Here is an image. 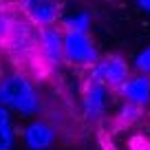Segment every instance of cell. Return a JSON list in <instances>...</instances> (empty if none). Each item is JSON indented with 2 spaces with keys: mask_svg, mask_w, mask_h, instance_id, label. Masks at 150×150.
<instances>
[{
  "mask_svg": "<svg viewBox=\"0 0 150 150\" xmlns=\"http://www.w3.org/2000/svg\"><path fill=\"white\" fill-rule=\"evenodd\" d=\"M0 104L13 112L27 115V117L38 115L42 108L40 95H38L33 82L20 71H13V73L0 77Z\"/></svg>",
  "mask_w": 150,
  "mask_h": 150,
  "instance_id": "1",
  "label": "cell"
},
{
  "mask_svg": "<svg viewBox=\"0 0 150 150\" xmlns=\"http://www.w3.org/2000/svg\"><path fill=\"white\" fill-rule=\"evenodd\" d=\"M64 33V31H62ZM64 60L80 69H91L99 60V51L88 31H66L64 33Z\"/></svg>",
  "mask_w": 150,
  "mask_h": 150,
  "instance_id": "2",
  "label": "cell"
},
{
  "mask_svg": "<svg viewBox=\"0 0 150 150\" xmlns=\"http://www.w3.org/2000/svg\"><path fill=\"white\" fill-rule=\"evenodd\" d=\"M130 77V66L122 55H99V60L91 66V80L104 84L106 88L117 91Z\"/></svg>",
  "mask_w": 150,
  "mask_h": 150,
  "instance_id": "3",
  "label": "cell"
},
{
  "mask_svg": "<svg viewBox=\"0 0 150 150\" xmlns=\"http://www.w3.org/2000/svg\"><path fill=\"white\" fill-rule=\"evenodd\" d=\"M20 16L35 27H51L62 18V7L57 0H18Z\"/></svg>",
  "mask_w": 150,
  "mask_h": 150,
  "instance_id": "4",
  "label": "cell"
},
{
  "mask_svg": "<svg viewBox=\"0 0 150 150\" xmlns=\"http://www.w3.org/2000/svg\"><path fill=\"white\" fill-rule=\"evenodd\" d=\"M38 47L47 66H60L64 62V33L55 24L38 27Z\"/></svg>",
  "mask_w": 150,
  "mask_h": 150,
  "instance_id": "5",
  "label": "cell"
},
{
  "mask_svg": "<svg viewBox=\"0 0 150 150\" xmlns=\"http://www.w3.org/2000/svg\"><path fill=\"white\" fill-rule=\"evenodd\" d=\"M55 139H57L55 128L49 122H42V119L27 124L22 130V141L27 146V150H51Z\"/></svg>",
  "mask_w": 150,
  "mask_h": 150,
  "instance_id": "6",
  "label": "cell"
},
{
  "mask_svg": "<svg viewBox=\"0 0 150 150\" xmlns=\"http://www.w3.org/2000/svg\"><path fill=\"white\" fill-rule=\"evenodd\" d=\"M106 104H108L106 86L95 80H88L84 86V95H82V108H84L86 119H91V122L102 119L106 112Z\"/></svg>",
  "mask_w": 150,
  "mask_h": 150,
  "instance_id": "7",
  "label": "cell"
},
{
  "mask_svg": "<svg viewBox=\"0 0 150 150\" xmlns=\"http://www.w3.org/2000/svg\"><path fill=\"white\" fill-rule=\"evenodd\" d=\"M117 93L124 97V102L144 108L146 104H150V77L144 75V73L130 75V77L117 88Z\"/></svg>",
  "mask_w": 150,
  "mask_h": 150,
  "instance_id": "8",
  "label": "cell"
},
{
  "mask_svg": "<svg viewBox=\"0 0 150 150\" xmlns=\"http://www.w3.org/2000/svg\"><path fill=\"white\" fill-rule=\"evenodd\" d=\"M16 148V124L11 117V110L0 104V150Z\"/></svg>",
  "mask_w": 150,
  "mask_h": 150,
  "instance_id": "9",
  "label": "cell"
},
{
  "mask_svg": "<svg viewBox=\"0 0 150 150\" xmlns=\"http://www.w3.org/2000/svg\"><path fill=\"white\" fill-rule=\"evenodd\" d=\"M91 22H93V18H91L88 11H75L71 16L60 18V27H62L64 33L66 31H88Z\"/></svg>",
  "mask_w": 150,
  "mask_h": 150,
  "instance_id": "10",
  "label": "cell"
},
{
  "mask_svg": "<svg viewBox=\"0 0 150 150\" xmlns=\"http://www.w3.org/2000/svg\"><path fill=\"white\" fill-rule=\"evenodd\" d=\"M16 16L18 13L9 7V2H7V0H0V47H5L7 40H9V33H11Z\"/></svg>",
  "mask_w": 150,
  "mask_h": 150,
  "instance_id": "11",
  "label": "cell"
},
{
  "mask_svg": "<svg viewBox=\"0 0 150 150\" xmlns=\"http://www.w3.org/2000/svg\"><path fill=\"white\" fill-rule=\"evenodd\" d=\"M135 69L139 71V73H144V75H150V44L144 49V51L137 53V57H135Z\"/></svg>",
  "mask_w": 150,
  "mask_h": 150,
  "instance_id": "12",
  "label": "cell"
},
{
  "mask_svg": "<svg viewBox=\"0 0 150 150\" xmlns=\"http://www.w3.org/2000/svg\"><path fill=\"white\" fill-rule=\"evenodd\" d=\"M139 112H141V106H135V104H124V108H122V112H119V117H122V122L124 124H130V122H135L137 117H139Z\"/></svg>",
  "mask_w": 150,
  "mask_h": 150,
  "instance_id": "13",
  "label": "cell"
},
{
  "mask_svg": "<svg viewBox=\"0 0 150 150\" xmlns=\"http://www.w3.org/2000/svg\"><path fill=\"white\" fill-rule=\"evenodd\" d=\"M137 2V7H139L141 11H148L150 13V0H135Z\"/></svg>",
  "mask_w": 150,
  "mask_h": 150,
  "instance_id": "14",
  "label": "cell"
}]
</instances>
